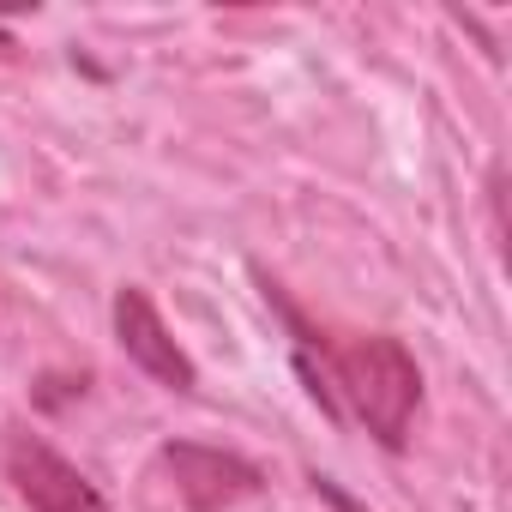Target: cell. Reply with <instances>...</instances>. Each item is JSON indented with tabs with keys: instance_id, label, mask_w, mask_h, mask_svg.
Here are the masks:
<instances>
[{
	"instance_id": "8992f818",
	"label": "cell",
	"mask_w": 512,
	"mask_h": 512,
	"mask_svg": "<svg viewBox=\"0 0 512 512\" xmlns=\"http://www.w3.org/2000/svg\"><path fill=\"white\" fill-rule=\"evenodd\" d=\"M0 49H7V37H0Z\"/></svg>"
},
{
	"instance_id": "7a4b0ae2",
	"label": "cell",
	"mask_w": 512,
	"mask_h": 512,
	"mask_svg": "<svg viewBox=\"0 0 512 512\" xmlns=\"http://www.w3.org/2000/svg\"><path fill=\"white\" fill-rule=\"evenodd\" d=\"M7 482L19 488V500L31 512H103V494L91 488V476L79 464H67L37 434H13L7 440Z\"/></svg>"
},
{
	"instance_id": "6da1fadb",
	"label": "cell",
	"mask_w": 512,
	"mask_h": 512,
	"mask_svg": "<svg viewBox=\"0 0 512 512\" xmlns=\"http://www.w3.org/2000/svg\"><path fill=\"white\" fill-rule=\"evenodd\" d=\"M308 338V332H302ZM308 344H320V362H326V374L320 380H332L344 398H350V410L368 422V434L386 446V452H404V440H410V422H416V404H422V374H416V362H410V350L398 344V338H386V332H368V338H308Z\"/></svg>"
},
{
	"instance_id": "5b68a950",
	"label": "cell",
	"mask_w": 512,
	"mask_h": 512,
	"mask_svg": "<svg viewBox=\"0 0 512 512\" xmlns=\"http://www.w3.org/2000/svg\"><path fill=\"white\" fill-rule=\"evenodd\" d=\"M308 482H314V494H320V500H326L332 512H368V506H362V500H350V494H344V488H338L332 476H320V470H314Z\"/></svg>"
},
{
	"instance_id": "3957f363",
	"label": "cell",
	"mask_w": 512,
	"mask_h": 512,
	"mask_svg": "<svg viewBox=\"0 0 512 512\" xmlns=\"http://www.w3.org/2000/svg\"><path fill=\"white\" fill-rule=\"evenodd\" d=\"M163 470L175 482V494L187 500V512H223L247 494H260V464H247L241 452H223V446H193V440H175L163 446Z\"/></svg>"
},
{
	"instance_id": "277c9868",
	"label": "cell",
	"mask_w": 512,
	"mask_h": 512,
	"mask_svg": "<svg viewBox=\"0 0 512 512\" xmlns=\"http://www.w3.org/2000/svg\"><path fill=\"white\" fill-rule=\"evenodd\" d=\"M115 344H121V350H127V362H133L139 374H151L157 386H169V392H193V386H199L193 356L169 338V326H163L157 302H151L139 284H127V290L115 296Z\"/></svg>"
}]
</instances>
